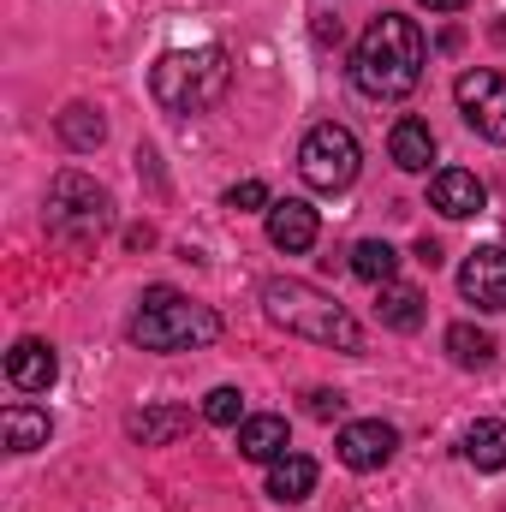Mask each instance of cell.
Returning a JSON list of instances; mask_svg holds the SVG:
<instances>
[{"label":"cell","mask_w":506,"mask_h":512,"mask_svg":"<svg viewBox=\"0 0 506 512\" xmlns=\"http://www.w3.org/2000/svg\"><path fill=\"white\" fill-rule=\"evenodd\" d=\"M352 274L370 280V286H387L399 274V251L387 239H364V245H352Z\"/></svg>","instance_id":"obj_20"},{"label":"cell","mask_w":506,"mask_h":512,"mask_svg":"<svg viewBox=\"0 0 506 512\" xmlns=\"http://www.w3.org/2000/svg\"><path fill=\"white\" fill-rule=\"evenodd\" d=\"M108 221H114V203H108V191L90 173H60L48 185V233L54 239L90 245L96 233H108Z\"/></svg>","instance_id":"obj_5"},{"label":"cell","mask_w":506,"mask_h":512,"mask_svg":"<svg viewBox=\"0 0 506 512\" xmlns=\"http://www.w3.org/2000/svg\"><path fill=\"white\" fill-rule=\"evenodd\" d=\"M340 411H346L340 387H310V417H340Z\"/></svg>","instance_id":"obj_25"},{"label":"cell","mask_w":506,"mask_h":512,"mask_svg":"<svg viewBox=\"0 0 506 512\" xmlns=\"http://www.w3.org/2000/svg\"><path fill=\"white\" fill-rule=\"evenodd\" d=\"M429 203H435L447 221H471V215H483L489 191H483V179H477V173L447 167V173H435V179H429Z\"/></svg>","instance_id":"obj_10"},{"label":"cell","mask_w":506,"mask_h":512,"mask_svg":"<svg viewBox=\"0 0 506 512\" xmlns=\"http://www.w3.org/2000/svg\"><path fill=\"white\" fill-rule=\"evenodd\" d=\"M417 262H423V268H435V262H441V245H435V239H423V245H417Z\"/></svg>","instance_id":"obj_26"},{"label":"cell","mask_w":506,"mask_h":512,"mask_svg":"<svg viewBox=\"0 0 506 512\" xmlns=\"http://www.w3.org/2000/svg\"><path fill=\"white\" fill-rule=\"evenodd\" d=\"M459 453H465L477 471H506V423H489V417H483V423H471Z\"/></svg>","instance_id":"obj_17"},{"label":"cell","mask_w":506,"mask_h":512,"mask_svg":"<svg viewBox=\"0 0 506 512\" xmlns=\"http://www.w3.org/2000/svg\"><path fill=\"white\" fill-rule=\"evenodd\" d=\"M102 137H108V126H102V114H96V108L72 102V108L60 114V143H66V149H96Z\"/></svg>","instance_id":"obj_21"},{"label":"cell","mask_w":506,"mask_h":512,"mask_svg":"<svg viewBox=\"0 0 506 512\" xmlns=\"http://www.w3.org/2000/svg\"><path fill=\"white\" fill-rule=\"evenodd\" d=\"M334 453H340V465H346V471H381V465L399 453V429H393V423H381V417H358V423H346V429H340Z\"/></svg>","instance_id":"obj_8"},{"label":"cell","mask_w":506,"mask_h":512,"mask_svg":"<svg viewBox=\"0 0 506 512\" xmlns=\"http://www.w3.org/2000/svg\"><path fill=\"white\" fill-rule=\"evenodd\" d=\"M0 435H6V453H36V447H48L54 417L36 411V405H6L0 411Z\"/></svg>","instance_id":"obj_15"},{"label":"cell","mask_w":506,"mask_h":512,"mask_svg":"<svg viewBox=\"0 0 506 512\" xmlns=\"http://www.w3.org/2000/svg\"><path fill=\"white\" fill-rule=\"evenodd\" d=\"M316 459H304V453H280L274 465H268V501H280V507H298V501H310L316 495Z\"/></svg>","instance_id":"obj_13"},{"label":"cell","mask_w":506,"mask_h":512,"mask_svg":"<svg viewBox=\"0 0 506 512\" xmlns=\"http://www.w3.org/2000/svg\"><path fill=\"white\" fill-rule=\"evenodd\" d=\"M227 209H268V185L262 179H239L227 191Z\"/></svg>","instance_id":"obj_24"},{"label":"cell","mask_w":506,"mask_h":512,"mask_svg":"<svg viewBox=\"0 0 506 512\" xmlns=\"http://www.w3.org/2000/svg\"><path fill=\"white\" fill-rule=\"evenodd\" d=\"M286 447H292V435H286V417L262 411V417H245V423H239V453H245V459H256V465H274Z\"/></svg>","instance_id":"obj_16"},{"label":"cell","mask_w":506,"mask_h":512,"mask_svg":"<svg viewBox=\"0 0 506 512\" xmlns=\"http://www.w3.org/2000/svg\"><path fill=\"white\" fill-rule=\"evenodd\" d=\"M185 423H191L185 411H143V417H131V435H137L143 447H155V441H173Z\"/></svg>","instance_id":"obj_22"},{"label":"cell","mask_w":506,"mask_h":512,"mask_svg":"<svg viewBox=\"0 0 506 512\" xmlns=\"http://www.w3.org/2000/svg\"><path fill=\"white\" fill-rule=\"evenodd\" d=\"M262 310L286 334H304V340L334 346V352H364V328L352 322V310L334 304L328 292H316L310 280H268L262 286Z\"/></svg>","instance_id":"obj_3"},{"label":"cell","mask_w":506,"mask_h":512,"mask_svg":"<svg viewBox=\"0 0 506 512\" xmlns=\"http://www.w3.org/2000/svg\"><path fill=\"white\" fill-rule=\"evenodd\" d=\"M316 233H322V221H316V209L310 203H298V197H286V203H268V245L286 256L310 251L316 245Z\"/></svg>","instance_id":"obj_11"},{"label":"cell","mask_w":506,"mask_h":512,"mask_svg":"<svg viewBox=\"0 0 506 512\" xmlns=\"http://www.w3.org/2000/svg\"><path fill=\"white\" fill-rule=\"evenodd\" d=\"M459 292L477 310H506V245H477L459 268Z\"/></svg>","instance_id":"obj_9"},{"label":"cell","mask_w":506,"mask_h":512,"mask_svg":"<svg viewBox=\"0 0 506 512\" xmlns=\"http://www.w3.org/2000/svg\"><path fill=\"white\" fill-rule=\"evenodd\" d=\"M423 6H429V12H465L471 0H423Z\"/></svg>","instance_id":"obj_27"},{"label":"cell","mask_w":506,"mask_h":512,"mask_svg":"<svg viewBox=\"0 0 506 512\" xmlns=\"http://www.w3.org/2000/svg\"><path fill=\"white\" fill-rule=\"evenodd\" d=\"M358 161H364V149H358V137L346 126H310V137L298 143V173H304V185L310 191H346L352 179H358Z\"/></svg>","instance_id":"obj_6"},{"label":"cell","mask_w":506,"mask_h":512,"mask_svg":"<svg viewBox=\"0 0 506 512\" xmlns=\"http://www.w3.org/2000/svg\"><path fill=\"white\" fill-rule=\"evenodd\" d=\"M453 102L465 114V126L489 143H506V78L495 66H477V72H459L453 84Z\"/></svg>","instance_id":"obj_7"},{"label":"cell","mask_w":506,"mask_h":512,"mask_svg":"<svg viewBox=\"0 0 506 512\" xmlns=\"http://www.w3.org/2000/svg\"><path fill=\"white\" fill-rule=\"evenodd\" d=\"M227 84H233V60H227V48H215V42H203V48H173V54H161L155 72H149V96H155L167 114H179V120L209 114V108L227 96Z\"/></svg>","instance_id":"obj_2"},{"label":"cell","mask_w":506,"mask_h":512,"mask_svg":"<svg viewBox=\"0 0 506 512\" xmlns=\"http://www.w3.org/2000/svg\"><path fill=\"white\" fill-rule=\"evenodd\" d=\"M387 155H393V167H405V173H429V161H435V131L429 120H393L387 131Z\"/></svg>","instance_id":"obj_14"},{"label":"cell","mask_w":506,"mask_h":512,"mask_svg":"<svg viewBox=\"0 0 506 512\" xmlns=\"http://www.w3.org/2000/svg\"><path fill=\"white\" fill-rule=\"evenodd\" d=\"M423 60H429L423 30L411 18H399V12H381L376 24L358 36V48H352V84L370 102H399V96L417 90Z\"/></svg>","instance_id":"obj_1"},{"label":"cell","mask_w":506,"mask_h":512,"mask_svg":"<svg viewBox=\"0 0 506 512\" xmlns=\"http://www.w3.org/2000/svg\"><path fill=\"white\" fill-rule=\"evenodd\" d=\"M54 376H60V358H54L48 340H18L6 352V382L18 387V393H48Z\"/></svg>","instance_id":"obj_12"},{"label":"cell","mask_w":506,"mask_h":512,"mask_svg":"<svg viewBox=\"0 0 506 512\" xmlns=\"http://www.w3.org/2000/svg\"><path fill=\"white\" fill-rule=\"evenodd\" d=\"M221 334V316L209 304H191L185 292L173 286H149L137 298V316H131V340L143 352H191V346H209Z\"/></svg>","instance_id":"obj_4"},{"label":"cell","mask_w":506,"mask_h":512,"mask_svg":"<svg viewBox=\"0 0 506 512\" xmlns=\"http://www.w3.org/2000/svg\"><path fill=\"white\" fill-rule=\"evenodd\" d=\"M447 352H453V364H465V370H489V364H495V340H489L483 328H471V322H453V328H447Z\"/></svg>","instance_id":"obj_19"},{"label":"cell","mask_w":506,"mask_h":512,"mask_svg":"<svg viewBox=\"0 0 506 512\" xmlns=\"http://www.w3.org/2000/svg\"><path fill=\"white\" fill-rule=\"evenodd\" d=\"M203 417H209L215 429H239V423H245V393H239V387H215V393L203 399Z\"/></svg>","instance_id":"obj_23"},{"label":"cell","mask_w":506,"mask_h":512,"mask_svg":"<svg viewBox=\"0 0 506 512\" xmlns=\"http://www.w3.org/2000/svg\"><path fill=\"white\" fill-rule=\"evenodd\" d=\"M376 310H381V322L399 328V334H417V328H423V292H411V286H393V280H387Z\"/></svg>","instance_id":"obj_18"}]
</instances>
